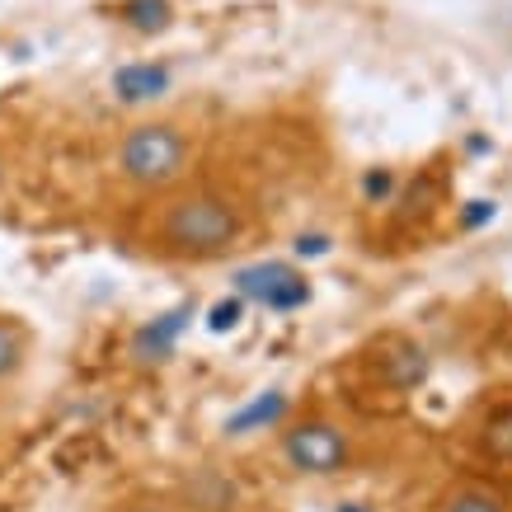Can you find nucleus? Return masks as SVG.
I'll list each match as a JSON object with an SVG mask.
<instances>
[{
  "instance_id": "1",
  "label": "nucleus",
  "mask_w": 512,
  "mask_h": 512,
  "mask_svg": "<svg viewBox=\"0 0 512 512\" xmlns=\"http://www.w3.org/2000/svg\"><path fill=\"white\" fill-rule=\"evenodd\" d=\"M249 231V212L240 198L221 193V188H184L160 207L156 240L165 254L179 259H221L231 254Z\"/></svg>"
},
{
  "instance_id": "2",
  "label": "nucleus",
  "mask_w": 512,
  "mask_h": 512,
  "mask_svg": "<svg viewBox=\"0 0 512 512\" xmlns=\"http://www.w3.org/2000/svg\"><path fill=\"white\" fill-rule=\"evenodd\" d=\"M118 174L123 184L141 188V193H165L188 174V160H193V141L179 123L170 118H156V123H137L127 127L123 141H118Z\"/></svg>"
},
{
  "instance_id": "3",
  "label": "nucleus",
  "mask_w": 512,
  "mask_h": 512,
  "mask_svg": "<svg viewBox=\"0 0 512 512\" xmlns=\"http://www.w3.org/2000/svg\"><path fill=\"white\" fill-rule=\"evenodd\" d=\"M282 456L296 475H339L348 461H353V442L334 419H301L282 433Z\"/></svg>"
},
{
  "instance_id": "4",
  "label": "nucleus",
  "mask_w": 512,
  "mask_h": 512,
  "mask_svg": "<svg viewBox=\"0 0 512 512\" xmlns=\"http://www.w3.org/2000/svg\"><path fill=\"white\" fill-rule=\"evenodd\" d=\"M235 292H240V301H259L264 311L287 315L311 301V282L292 264H249L235 273Z\"/></svg>"
},
{
  "instance_id": "5",
  "label": "nucleus",
  "mask_w": 512,
  "mask_h": 512,
  "mask_svg": "<svg viewBox=\"0 0 512 512\" xmlns=\"http://www.w3.org/2000/svg\"><path fill=\"white\" fill-rule=\"evenodd\" d=\"M170 66L160 62H132V66H118L113 71V99L118 104H156L160 94L170 90Z\"/></svg>"
},
{
  "instance_id": "6",
  "label": "nucleus",
  "mask_w": 512,
  "mask_h": 512,
  "mask_svg": "<svg viewBox=\"0 0 512 512\" xmlns=\"http://www.w3.org/2000/svg\"><path fill=\"white\" fill-rule=\"evenodd\" d=\"M188 306H174V311L156 315L151 325H141L137 329V339H132V353L141 357V362H160V357H170L174 353V343H179V334L188 329Z\"/></svg>"
},
{
  "instance_id": "7",
  "label": "nucleus",
  "mask_w": 512,
  "mask_h": 512,
  "mask_svg": "<svg viewBox=\"0 0 512 512\" xmlns=\"http://www.w3.org/2000/svg\"><path fill=\"white\" fill-rule=\"evenodd\" d=\"M381 381L395 390H409V386H419L423 376H428V357H423L419 343H409V339H390L386 343V357H381Z\"/></svg>"
},
{
  "instance_id": "8",
  "label": "nucleus",
  "mask_w": 512,
  "mask_h": 512,
  "mask_svg": "<svg viewBox=\"0 0 512 512\" xmlns=\"http://www.w3.org/2000/svg\"><path fill=\"white\" fill-rule=\"evenodd\" d=\"M29 357H33L29 325H24L19 315L0 311V386H5V381H15V376L29 367Z\"/></svg>"
},
{
  "instance_id": "9",
  "label": "nucleus",
  "mask_w": 512,
  "mask_h": 512,
  "mask_svg": "<svg viewBox=\"0 0 512 512\" xmlns=\"http://www.w3.org/2000/svg\"><path fill=\"white\" fill-rule=\"evenodd\" d=\"M282 414H287V395H282V390H264V395H254L240 414L226 419V433H235V437L240 433H264V428L282 423Z\"/></svg>"
},
{
  "instance_id": "10",
  "label": "nucleus",
  "mask_w": 512,
  "mask_h": 512,
  "mask_svg": "<svg viewBox=\"0 0 512 512\" xmlns=\"http://www.w3.org/2000/svg\"><path fill=\"white\" fill-rule=\"evenodd\" d=\"M480 447H484V456H489V461L512 466V404H503V409H494V414L484 419Z\"/></svg>"
},
{
  "instance_id": "11",
  "label": "nucleus",
  "mask_w": 512,
  "mask_h": 512,
  "mask_svg": "<svg viewBox=\"0 0 512 512\" xmlns=\"http://www.w3.org/2000/svg\"><path fill=\"white\" fill-rule=\"evenodd\" d=\"M118 19L137 33H160V29H170L174 10H170V0H123V5H118Z\"/></svg>"
},
{
  "instance_id": "12",
  "label": "nucleus",
  "mask_w": 512,
  "mask_h": 512,
  "mask_svg": "<svg viewBox=\"0 0 512 512\" xmlns=\"http://www.w3.org/2000/svg\"><path fill=\"white\" fill-rule=\"evenodd\" d=\"M442 512H508V503L494 494V489H480V484H466V489H456L447 498V508Z\"/></svg>"
},
{
  "instance_id": "13",
  "label": "nucleus",
  "mask_w": 512,
  "mask_h": 512,
  "mask_svg": "<svg viewBox=\"0 0 512 512\" xmlns=\"http://www.w3.org/2000/svg\"><path fill=\"white\" fill-rule=\"evenodd\" d=\"M240 315H245V301H240V296H226V301H217V306L207 311V329H212V334H226V329L240 325Z\"/></svg>"
},
{
  "instance_id": "14",
  "label": "nucleus",
  "mask_w": 512,
  "mask_h": 512,
  "mask_svg": "<svg viewBox=\"0 0 512 512\" xmlns=\"http://www.w3.org/2000/svg\"><path fill=\"white\" fill-rule=\"evenodd\" d=\"M489 217H494V202H470L466 207V226H484Z\"/></svg>"
},
{
  "instance_id": "15",
  "label": "nucleus",
  "mask_w": 512,
  "mask_h": 512,
  "mask_svg": "<svg viewBox=\"0 0 512 512\" xmlns=\"http://www.w3.org/2000/svg\"><path fill=\"white\" fill-rule=\"evenodd\" d=\"M390 188H395V174H386V170H381V174H367V193H372V198H376V193L386 198Z\"/></svg>"
},
{
  "instance_id": "16",
  "label": "nucleus",
  "mask_w": 512,
  "mask_h": 512,
  "mask_svg": "<svg viewBox=\"0 0 512 512\" xmlns=\"http://www.w3.org/2000/svg\"><path fill=\"white\" fill-rule=\"evenodd\" d=\"M123 512H170V508H156V503H137V508H123Z\"/></svg>"
},
{
  "instance_id": "17",
  "label": "nucleus",
  "mask_w": 512,
  "mask_h": 512,
  "mask_svg": "<svg viewBox=\"0 0 512 512\" xmlns=\"http://www.w3.org/2000/svg\"><path fill=\"white\" fill-rule=\"evenodd\" d=\"M5 170H10V165H5V151H0V184H5Z\"/></svg>"
},
{
  "instance_id": "18",
  "label": "nucleus",
  "mask_w": 512,
  "mask_h": 512,
  "mask_svg": "<svg viewBox=\"0 0 512 512\" xmlns=\"http://www.w3.org/2000/svg\"><path fill=\"white\" fill-rule=\"evenodd\" d=\"M343 512H367V508H357V503H348V508H343Z\"/></svg>"
}]
</instances>
